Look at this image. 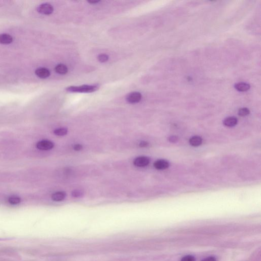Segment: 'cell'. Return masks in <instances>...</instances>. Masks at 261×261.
<instances>
[{
  "label": "cell",
  "instance_id": "1",
  "mask_svg": "<svg viewBox=\"0 0 261 261\" xmlns=\"http://www.w3.org/2000/svg\"><path fill=\"white\" fill-rule=\"evenodd\" d=\"M99 88L97 85H82L80 86H70L66 90L70 93H91L97 91Z\"/></svg>",
  "mask_w": 261,
  "mask_h": 261
},
{
  "label": "cell",
  "instance_id": "2",
  "mask_svg": "<svg viewBox=\"0 0 261 261\" xmlns=\"http://www.w3.org/2000/svg\"><path fill=\"white\" fill-rule=\"evenodd\" d=\"M37 10L39 14L50 15L53 12L54 8L51 4H48V3H44V4L40 5L37 8Z\"/></svg>",
  "mask_w": 261,
  "mask_h": 261
},
{
  "label": "cell",
  "instance_id": "3",
  "mask_svg": "<svg viewBox=\"0 0 261 261\" xmlns=\"http://www.w3.org/2000/svg\"><path fill=\"white\" fill-rule=\"evenodd\" d=\"M54 144L51 141L43 140L40 141L36 144V147L40 150H50L54 147Z\"/></svg>",
  "mask_w": 261,
  "mask_h": 261
},
{
  "label": "cell",
  "instance_id": "4",
  "mask_svg": "<svg viewBox=\"0 0 261 261\" xmlns=\"http://www.w3.org/2000/svg\"><path fill=\"white\" fill-rule=\"evenodd\" d=\"M142 98L141 94L138 92L130 93L126 98V99L129 103L136 104L140 101Z\"/></svg>",
  "mask_w": 261,
  "mask_h": 261
},
{
  "label": "cell",
  "instance_id": "5",
  "mask_svg": "<svg viewBox=\"0 0 261 261\" xmlns=\"http://www.w3.org/2000/svg\"><path fill=\"white\" fill-rule=\"evenodd\" d=\"M150 162V158L145 156H140L134 160V164L137 167H145L149 164Z\"/></svg>",
  "mask_w": 261,
  "mask_h": 261
},
{
  "label": "cell",
  "instance_id": "6",
  "mask_svg": "<svg viewBox=\"0 0 261 261\" xmlns=\"http://www.w3.org/2000/svg\"><path fill=\"white\" fill-rule=\"evenodd\" d=\"M35 74L39 78L46 79L50 76L51 73L48 69L44 67H40L35 71Z\"/></svg>",
  "mask_w": 261,
  "mask_h": 261
},
{
  "label": "cell",
  "instance_id": "7",
  "mask_svg": "<svg viewBox=\"0 0 261 261\" xmlns=\"http://www.w3.org/2000/svg\"><path fill=\"white\" fill-rule=\"evenodd\" d=\"M169 164L168 162L165 160H159L154 163V166L158 170H163L167 168Z\"/></svg>",
  "mask_w": 261,
  "mask_h": 261
},
{
  "label": "cell",
  "instance_id": "8",
  "mask_svg": "<svg viewBox=\"0 0 261 261\" xmlns=\"http://www.w3.org/2000/svg\"><path fill=\"white\" fill-rule=\"evenodd\" d=\"M13 37L8 34H0V43L4 44H8L12 43Z\"/></svg>",
  "mask_w": 261,
  "mask_h": 261
},
{
  "label": "cell",
  "instance_id": "9",
  "mask_svg": "<svg viewBox=\"0 0 261 261\" xmlns=\"http://www.w3.org/2000/svg\"><path fill=\"white\" fill-rule=\"evenodd\" d=\"M235 88L238 91L241 92H244L247 91L250 89V85L247 83H244V82H240V83H236L235 85Z\"/></svg>",
  "mask_w": 261,
  "mask_h": 261
},
{
  "label": "cell",
  "instance_id": "10",
  "mask_svg": "<svg viewBox=\"0 0 261 261\" xmlns=\"http://www.w3.org/2000/svg\"><path fill=\"white\" fill-rule=\"evenodd\" d=\"M238 122V120L235 117H229L225 118L223 122L224 125L226 127H232L236 126Z\"/></svg>",
  "mask_w": 261,
  "mask_h": 261
},
{
  "label": "cell",
  "instance_id": "11",
  "mask_svg": "<svg viewBox=\"0 0 261 261\" xmlns=\"http://www.w3.org/2000/svg\"><path fill=\"white\" fill-rule=\"evenodd\" d=\"M65 196L66 193L65 192H57L53 194L52 199L55 201H60L65 199Z\"/></svg>",
  "mask_w": 261,
  "mask_h": 261
},
{
  "label": "cell",
  "instance_id": "12",
  "mask_svg": "<svg viewBox=\"0 0 261 261\" xmlns=\"http://www.w3.org/2000/svg\"><path fill=\"white\" fill-rule=\"evenodd\" d=\"M202 138L198 136H195L190 138L189 140V143L192 146H198L202 143Z\"/></svg>",
  "mask_w": 261,
  "mask_h": 261
},
{
  "label": "cell",
  "instance_id": "13",
  "mask_svg": "<svg viewBox=\"0 0 261 261\" xmlns=\"http://www.w3.org/2000/svg\"><path fill=\"white\" fill-rule=\"evenodd\" d=\"M55 71L58 74L60 75H65L68 72V68L66 66L62 64L57 65L55 67Z\"/></svg>",
  "mask_w": 261,
  "mask_h": 261
},
{
  "label": "cell",
  "instance_id": "14",
  "mask_svg": "<svg viewBox=\"0 0 261 261\" xmlns=\"http://www.w3.org/2000/svg\"><path fill=\"white\" fill-rule=\"evenodd\" d=\"M8 201L12 205H17L21 202V199L17 196H13L8 198Z\"/></svg>",
  "mask_w": 261,
  "mask_h": 261
},
{
  "label": "cell",
  "instance_id": "15",
  "mask_svg": "<svg viewBox=\"0 0 261 261\" xmlns=\"http://www.w3.org/2000/svg\"><path fill=\"white\" fill-rule=\"evenodd\" d=\"M68 130L65 128H61L58 129H56L54 131V134L57 136H62L65 135L67 134Z\"/></svg>",
  "mask_w": 261,
  "mask_h": 261
},
{
  "label": "cell",
  "instance_id": "16",
  "mask_svg": "<svg viewBox=\"0 0 261 261\" xmlns=\"http://www.w3.org/2000/svg\"><path fill=\"white\" fill-rule=\"evenodd\" d=\"M250 113V111L247 108H242L240 109L238 111V114L240 116H245Z\"/></svg>",
  "mask_w": 261,
  "mask_h": 261
},
{
  "label": "cell",
  "instance_id": "17",
  "mask_svg": "<svg viewBox=\"0 0 261 261\" xmlns=\"http://www.w3.org/2000/svg\"><path fill=\"white\" fill-rule=\"evenodd\" d=\"M98 59L100 62H105L108 60L109 56L106 54H100L98 56Z\"/></svg>",
  "mask_w": 261,
  "mask_h": 261
},
{
  "label": "cell",
  "instance_id": "18",
  "mask_svg": "<svg viewBox=\"0 0 261 261\" xmlns=\"http://www.w3.org/2000/svg\"><path fill=\"white\" fill-rule=\"evenodd\" d=\"M71 195L74 197H80L83 196V193L81 190H75L72 192Z\"/></svg>",
  "mask_w": 261,
  "mask_h": 261
},
{
  "label": "cell",
  "instance_id": "19",
  "mask_svg": "<svg viewBox=\"0 0 261 261\" xmlns=\"http://www.w3.org/2000/svg\"><path fill=\"white\" fill-rule=\"evenodd\" d=\"M181 261H196V258L192 256H186L184 257Z\"/></svg>",
  "mask_w": 261,
  "mask_h": 261
},
{
  "label": "cell",
  "instance_id": "20",
  "mask_svg": "<svg viewBox=\"0 0 261 261\" xmlns=\"http://www.w3.org/2000/svg\"><path fill=\"white\" fill-rule=\"evenodd\" d=\"M178 140V137L175 136H172L169 137V141L172 143H175L177 142Z\"/></svg>",
  "mask_w": 261,
  "mask_h": 261
},
{
  "label": "cell",
  "instance_id": "21",
  "mask_svg": "<svg viewBox=\"0 0 261 261\" xmlns=\"http://www.w3.org/2000/svg\"><path fill=\"white\" fill-rule=\"evenodd\" d=\"M139 145L140 147H146L149 146V143L146 142V141H141V142H140L139 144Z\"/></svg>",
  "mask_w": 261,
  "mask_h": 261
},
{
  "label": "cell",
  "instance_id": "22",
  "mask_svg": "<svg viewBox=\"0 0 261 261\" xmlns=\"http://www.w3.org/2000/svg\"><path fill=\"white\" fill-rule=\"evenodd\" d=\"M82 148H83V146H82V145H76L74 146V150H77V151L81 150Z\"/></svg>",
  "mask_w": 261,
  "mask_h": 261
},
{
  "label": "cell",
  "instance_id": "23",
  "mask_svg": "<svg viewBox=\"0 0 261 261\" xmlns=\"http://www.w3.org/2000/svg\"><path fill=\"white\" fill-rule=\"evenodd\" d=\"M201 261H217V260H216V258H215L213 257H210L206 258Z\"/></svg>",
  "mask_w": 261,
  "mask_h": 261
},
{
  "label": "cell",
  "instance_id": "24",
  "mask_svg": "<svg viewBox=\"0 0 261 261\" xmlns=\"http://www.w3.org/2000/svg\"><path fill=\"white\" fill-rule=\"evenodd\" d=\"M99 1H88V3L90 4H97V3L99 2Z\"/></svg>",
  "mask_w": 261,
  "mask_h": 261
}]
</instances>
